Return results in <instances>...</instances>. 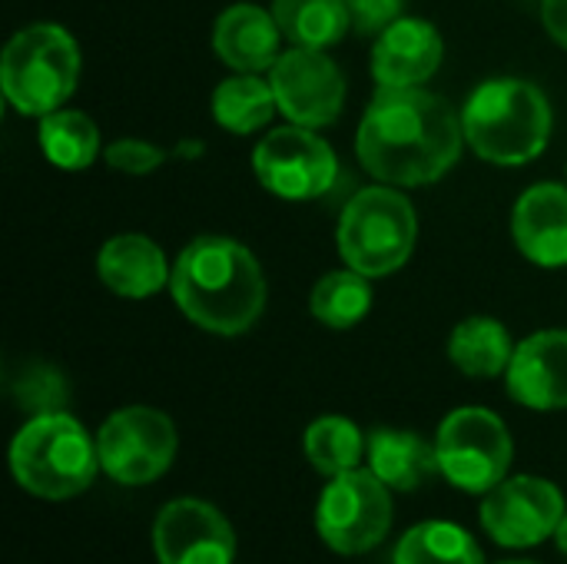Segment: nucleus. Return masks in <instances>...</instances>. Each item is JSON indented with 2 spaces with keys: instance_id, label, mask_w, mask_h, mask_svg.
Segmentation results:
<instances>
[{
  "instance_id": "nucleus-1",
  "label": "nucleus",
  "mask_w": 567,
  "mask_h": 564,
  "mask_svg": "<svg viewBox=\"0 0 567 564\" xmlns=\"http://www.w3.org/2000/svg\"><path fill=\"white\" fill-rule=\"evenodd\" d=\"M462 146V113L425 86H379L355 130L362 170L385 186L439 183Z\"/></svg>"
},
{
  "instance_id": "nucleus-2",
  "label": "nucleus",
  "mask_w": 567,
  "mask_h": 564,
  "mask_svg": "<svg viewBox=\"0 0 567 564\" xmlns=\"http://www.w3.org/2000/svg\"><path fill=\"white\" fill-rule=\"evenodd\" d=\"M266 273L249 246L229 236H196L169 276L176 309L213 336L249 332L266 309Z\"/></svg>"
},
{
  "instance_id": "nucleus-3",
  "label": "nucleus",
  "mask_w": 567,
  "mask_h": 564,
  "mask_svg": "<svg viewBox=\"0 0 567 564\" xmlns=\"http://www.w3.org/2000/svg\"><path fill=\"white\" fill-rule=\"evenodd\" d=\"M555 126L545 90L522 76L478 83L462 106L465 146L492 166H525L548 150Z\"/></svg>"
},
{
  "instance_id": "nucleus-4",
  "label": "nucleus",
  "mask_w": 567,
  "mask_h": 564,
  "mask_svg": "<svg viewBox=\"0 0 567 564\" xmlns=\"http://www.w3.org/2000/svg\"><path fill=\"white\" fill-rule=\"evenodd\" d=\"M10 472L17 485L40 502H70L83 495L100 469L96 435L70 412L30 416L10 442Z\"/></svg>"
},
{
  "instance_id": "nucleus-5",
  "label": "nucleus",
  "mask_w": 567,
  "mask_h": 564,
  "mask_svg": "<svg viewBox=\"0 0 567 564\" xmlns=\"http://www.w3.org/2000/svg\"><path fill=\"white\" fill-rule=\"evenodd\" d=\"M80 47L60 23H30L10 37L0 57V90L23 116H47L73 96L80 83Z\"/></svg>"
},
{
  "instance_id": "nucleus-6",
  "label": "nucleus",
  "mask_w": 567,
  "mask_h": 564,
  "mask_svg": "<svg viewBox=\"0 0 567 564\" xmlns=\"http://www.w3.org/2000/svg\"><path fill=\"white\" fill-rule=\"evenodd\" d=\"M419 216L412 199L399 186H369L359 189L336 226V246L349 269L382 279L399 273L415 249Z\"/></svg>"
},
{
  "instance_id": "nucleus-7",
  "label": "nucleus",
  "mask_w": 567,
  "mask_h": 564,
  "mask_svg": "<svg viewBox=\"0 0 567 564\" xmlns=\"http://www.w3.org/2000/svg\"><path fill=\"white\" fill-rule=\"evenodd\" d=\"M439 472L465 495H488L508 479L515 442L505 419L485 406L452 409L435 432Z\"/></svg>"
},
{
  "instance_id": "nucleus-8",
  "label": "nucleus",
  "mask_w": 567,
  "mask_h": 564,
  "mask_svg": "<svg viewBox=\"0 0 567 564\" xmlns=\"http://www.w3.org/2000/svg\"><path fill=\"white\" fill-rule=\"evenodd\" d=\"M392 522V489L369 469H352L329 479L316 505L319 539L346 558L369 555L372 548H379L389 539Z\"/></svg>"
},
{
  "instance_id": "nucleus-9",
  "label": "nucleus",
  "mask_w": 567,
  "mask_h": 564,
  "mask_svg": "<svg viewBox=\"0 0 567 564\" xmlns=\"http://www.w3.org/2000/svg\"><path fill=\"white\" fill-rule=\"evenodd\" d=\"M179 435L166 412L150 406H126L106 416L96 432L100 469L116 485H150L176 462Z\"/></svg>"
},
{
  "instance_id": "nucleus-10",
  "label": "nucleus",
  "mask_w": 567,
  "mask_h": 564,
  "mask_svg": "<svg viewBox=\"0 0 567 564\" xmlns=\"http://www.w3.org/2000/svg\"><path fill=\"white\" fill-rule=\"evenodd\" d=\"M252 173L266 193L289 203H309L339 183V156L319 130L286 123L256 143Z\"/></svg>"
},
{
  "instance_id": "nucleus-11",
  "label": "nucleus",
  "mask_w": 567,
  "mask_h": 564,
  "mask_svg": "<svg viewBox=\"0 0 567 564\" xmlns=\"http://www.w3.org/2000/svg\"><path fill=\"white\" fill-rule=\"evenodd\" d=\"M565 492L542 475H508L482 495L478 522L502 548H535L555 539L565 519Z\"/></svg>"
},
{
  "instance_id": "nucleus-12",
  "label": "nucleus",
  "mask_w": 567,
  "mask_h": 564,
  "mask_svg": "<svg viewBox=\"0 0 567 564\" xmlns=\"http://www.w3.org/2000/svg\"><path fill=\"white\" fill-rule=\"evenodd\" d=\"M269 83L286 123L322 130L342 116L346 76L326 50H282V57L269 70Z\"/></svg>"
},
{
  "instance_id": "nucleus-13",
  "label": "nucleus",
  "mask_w": 567,
  "mask_h": 564,
  "mask_svg": "<svg viewBox=\"0 0 567 564\" xmlns=\"http://www.w3.org/2000/svg\"><path fill=\"white\" fill-rule=\"evenodd\" d=\"M153 552L159 564H233L236 532L213 502L173 499L153 519Z\"/></svg>"
},
{
  "instance_id": "nucleus-14",
  "label": "nucleus",
  "mask_w": 567,
  "mask_h": 564,
  "mask_svg": "<svg viewBox=\"0 0 567 564\" xmlns=\"http://www.w3.org/2000/svg\"><path fill=\"white\" fill-rule=\"evenodd\" d=\"M508 396L535 412L567 409V329H542L515 346L505 372Z\"/></svg>"
},
{
  "instance_id": "nucleus-15",
  "label": "nucleus",
  "mask_w": 567,
  "mask_h": 564,
  "mask_svg": "<svg viewBox=\"0 0 567 564\" xmlns=\"http://www.w3.org/2000/svg\"><path fill=\"white\" fill-rule=\"evenodd\" d=\"M445 57V40L432 20L399 17L372 43V76L379 86H425Z\"/></svg>"
},
{
  "instance_id": "nucleus-16",
  "label": "nucleus",
  "mask_w": 567,
  "mask_h": 564,
  "mask_svg": "<svg viewBox=\"0 0 567 564\" xmlns=\"http://www.w3.org/2000/svg\"><path fill=\"white\" fill-rule=\"evenodd\" d=\"M512 236L518 253L542 269L567 266V186L535 183L512 209Z\"/></svg>"
},
{
  "instance_id": "nucleus-17",
  "label": "nucleus",
  "mask_w": 567,
  "mask_h": 564,
  "mask_svg": "<svg viewBox=\"0 0 567 564\" xmlns=\"http://www.w3.org/2000/svg\"><path fill=\"white\" fill-rule=\"evenodd\" d=\"M282 43L272 10L256 3H233L213 23V50L233 73H269Z\"/></svg>"
},
{
  "instance_id": "nucleus-18",
  "label": "nucleus",
  "mask_w": 567,
  "mask_h": 564,
  "mask_svg": "<svg viewBox=\"0 0 567 564\" xmlns=\"http://www.w3.org/2000/svg\"><path fill=\"white\" fill-rule=\"evenodd\" d=\"M100 283L120 299H150L159 289H169L173 266L159 243L143 233L110 236L96 253Z\"/></svg>"
},
{
  "instance_id": "nucleus-19",
  "label": "nucleus",
  "mask_w": 567,
  "mask_h": 564,
  "mask_svg": "<svg viewBox=\"0 0 567 564\" xmlns=\"http://www.w3.org/2000/svg\"><path fill=\"white\" fill-rule=\"evenodd\" d=\"M365 469L379 475L392 492H415L439 472L435 439L429 442L409 429H372L365 442Z\"/></svg>"
},
{
  "instance_id": "nucleus-20",
  "label": "nucleus",
  "mask_w": 567,
  "mask_h": 564,
  "mask_svg": "<svg viewBox=\"0 0 567 564\" xmlns=\"http://www.w3.org/2000/svg\"><path fill=\"white\" fill-rule=\"evenodd\" d=\"M515 339L495 316H468L449 336V359L468 379H498L508 372Z\"/></svg>"
},
{
  "instance_id": "nucleus-21",
  "label": "nucleus",
  "mask_w": 567,
  "mask_h": 564,
  "mask_svg": "<svg viewBox=\"0 0 567 564\" xmlns=\"http://www.w3.org/2000/svg\"><path fill=\"white\" fill-rule=\"evenodd\" d=\"M213 120L236 133V136H252L259 130H266L272 123V116L279 113L276 93L269 76L262 73H233L226 76L216 90H213Z\"/></svg>"
},
{
  "instance_id": "nucleus-22",
  "label": "nucleus",
  "mask_w": 567,
  "mask_h": 564,
  "mask_svg": "<svg viewBox=\"0 0 567 564\" xmlns=\"http://www.w3.org/2000/svg\"><path fill=\"white\" fill-rule=\"evenodd\" d=\"M37 140H40L47 163L56 170H66V173H80L103 156L100 126L83 110L60 106V110L40 116Z\"/></svg>"
},
{
  "instance_id": "nucleus-23",
  "label": "nucleus",
  "mask_w": 567,
  "mask_h": 564,
  "mask_svg": "<svg viewBox=\"0 0 567 564\" xmlns=\"http://www.w3.org/2000/svg\"><path fill=\"white\" fill-rule=\"evenodd\" d=\"M269 10L289 47L329 50L352 30L346 0H272Z\"/></svg>"
},
{
  "instance_id": "nucleus-24",
  "label": "nucleus",
  "mask_w": 567,
  "mask_h": 564,
  "mask_svg": "<svg viewBox=\"0 0 567 564\" xmlns=\"http://www.w3.org/2000/svg\"><path fill=\"white\" fill-rule=\"evenodd\" d=\"M392 564H485V555L468 529L432 519L399 539Z\"/></svg>"
},
{
  "instance_id": "nucleus-25",
  "label": "nucleus",
  "mask_w": 567,
  "mask_h": 564,
  "mask_svg": "<svg viewBox=\"0 0 567 564\" xmlns=\"http://www.w3.org/2000/svg\"><path fill=\"white\" fill-rule=\"evenodd\" d=\"M365 442H369V435L346 416H322V419L309 422V429L302 435L309 465L326 479L362 469Z\"/></svg>"
},
{
  "instance_id": "nucleus-26",
  "label": "nucleus",
  "mask_w": 567,
  "mask_h": 564,
  "mask_svg": "<svg viewBox=\"0 0 567 564\" xmlns=\"http://www.w3.org/2000/svg\"><path fill=\"white\" fill-rule=\"evenodd\" d=\"M309 312L326 329H352L372 312V279L355 269L326 273L309 293Z\"/></svg>"
},
{
  "instance_id": "nucleus-27",
  "label": "nucleus",
  "mask_w": 567,
  "mask_h": 564,
  "mask_svg": "<svg viewBox=\"0 0 567 564\" xmlns=\"http://www.w3.org/2000/svg\"><path fill=\"white\" fill-rule=\"evenodd\" d=\"M17 406L30 416H47V412H66V379L53 366H27L13 386H10Z\"/></svg>"
},
{
  "instance_id": "nucleus-28",
  "label": "nucleus",
  "mask_w": 567,
  "mask_h": 564,
  "mask_svg": "<svg viewBox=\"0 0 567 564\" xmlns=\"http://www.w3.org/2000/svg\"><path fill=\"white\" fill-rule=\"evenodd\" d=\"M166 150L150 143V140H140V136H123V140H113L103 146V160L110 170L116 173H126V176H146L153 170H159L166 163Z\"/></svg>"
},
{
  "instance_id": "nucleus-29",
  "label": "nucleus",
  "mask_w": 567,
  "mask_h": 564,
  "mask_svg": "<svg viewBox=\"0 0 567 564\" xmlns=\"http://www.w3.org/2000/svg\"><path fill=\"white\" fill-rule=\"evenodd\" d=\"M352 30L379 37L385 27H392L402 17V0H346Z\"/></svg>"
},
{
  "instance_id": "nucleus-30",
  "label": "nucleus",
  "mask_w": 567,
  "mask_h": 564,
  "mask_svg": "<svg viewBox=\"0 0 567 564\" xmlns=\"http://www.w3.org/2000/svg\"><path fill=\"white\" fill-rule=\"evenodd\" d=\"M542 23L548 37L567 50V0H542Z\"/></svg>"
},
{
  "instance_id": "nucleus-31",
  "label": "nucleus",
  "mask_w": 567,
  "mask_h": 564,
  "mask_svg": "<svg viewBox=\"0 0 567 564\" xmlns=\"http://www.w3.org/2000/svg\"><path fill=\"white\" fill-rule=\"evenodd\" d=\"M555 545L561 548V555L567 558V512L565 519H561V525H558V532H555Z\"/></svg>"
},
{
  "instance_id": "nucleus-32",
  "label": "nucleus",
  "mask_w": 567,
  "mask_h": 564,
  "mask_svg": "<svg viewBox=\"0 0 567 564\" xmlns=\"http://www.w3.org/2000/svg\"><path fill=\"white\" fill-rule=\"evenodd\" d=\"M502 564H538V562H502Z\"/></svg>"
}]
</instances>
